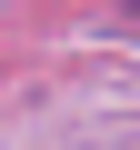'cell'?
Listing matches in <instances>:
<instances>
[{
  "label": "cell",
  "instance_id": "6da1fadb",
  "mask_svg": "<svg viewBox=\"0 0 140 150\" xmlns=\"http://www.w3.org/2000/svg\"><path fill=\"white\" fill-rule=\"evenodd\" d=\"M120 10H130V20H140V0H120Z\"/></svg>",
  "mask_w": 140,
  "mask_h": 150
}]
</instances>
